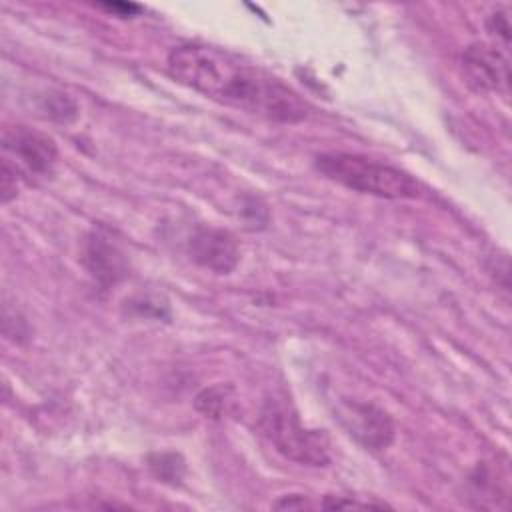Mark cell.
I'll return each instance as SVG.
<instances>
[{
    "label": "cell",
    "instance_id": "9a60e30c",
    "mask_svg": "<svg viewBox=\"0 0 512 512\" xmlns=\"http://www.w3.org/2000/svg\"><path fill=\"white\" fill-rule=\"evenodd\" d=\"M98 8L108 10L114 16H120V18H132L142 10V6L132 4V2H102V4H98Z\"/></svg>",
    "mask_w": 512,
    "mask_h": 512
},
{
    "label": "cell",
    "instance_id": "ba28073f",
    "mask_svg": "<svg viewBox=\"0 0 512 512\" xmlns=\"http://www.w3.org/2000/svg\"><path fill=\"white\" fill-rule=\"evenodd\" d=\"M340 420L348 434L366 450H386L394 440V422L382 408L364 402H344Z\"/></svg>",
    "mask_w": 512,
    "mask_h": 512
},
{
    "label": "cell",
    "instance_id": "7a4b0ae2",
    "mask_svg": "<svg viewBox=\"0 0 512 512\" xmlns=\"http://www.w3.org/2000/svg\"><path fill=\"white\" fill-rule=\"evenodd\" d=\"M316 170L328 180L350 190L400 200L418 198L420 184L400 168L350 152H326L316 156Z\"/></svg>",
    "mask_w": 512,
    "mask_h": 512
},
{
    "label": "cell",
    "instance_id": "9c48e42d",
    "mask_svg": "<svg viewBox=\"0 0 512 512\" xmlns=\"http://www.w3.org/2000/svg\"><path fill=\"white\" fill-rule=\"evenodd\" d=\"M194 406L206 418H224L234 408V388L230 384H214L210 388H204L196 396Z\"/></svg>",
    "mask_w": 512,
    "mask_h": 512
},
{
    "label": "cell",
    "instance_id": "5bb4252c",
    "mask_svg": "<svg viewBox=\"0 0 512 512\" xmlns=\"http://www.w3.org/2000/svg\"><path fill=\"white\" fill-rule=\"evenodd\" d=\"M16 182H18V176L16 172L2 162V172H0V196H2V202H10L14 196H16Z\"/></svg>",
    "mask_w": 512,
    "mask_h": 512
},
{
    "label": "cell",
    "instance_id": "5b68a950",
    "mask_svg": "<svg viewBox=\"0 0 512 512\" xmlns=\"http://www.w3.org/2000/svg\"><path fill=\"white\" fill-rule=\"evenodd\" d=\"M80 262L102 288H110L130 274L126 252L104 228H94L84 236L80 244Z\"/></svg>",
    "mask_w": 512,
    "mask_h": 512
},
{
    "label": "cell",
    "instance_id": "3957f363",
    "mask_svg": "<svg viewBox=\"0 0 512 512\" xmlns=\"http://www.w3.org/2000/svg\"><path fill=\"white\" fill-rule=\"evenodd\" d=\"M258 428L264 438L284 458L306 464L326 466L330 462L328 440L318 430H308L290 404L268 398L258 416Z\"/></svg>",
    "mask_w": 512,
    "mask_h": 512
},
{
    "label": "cell",
    "instance_id": "277c9868",
    "mask_svg": "<svg viewBox=\"0 0 512 512\" xmlns=\"http://www.w3.org/2000/svg\"><path fill=\"white\" fill-rule=\"evenodd\" d=\"M2 150V162L8 164L18 178L28 182L52 176L58 160L54 140L28 126L6 128L2 136Z\"/></svg>",
    "mask_w": 512,
    "mask_h": 512
},
{
    "label": "cell",
    "instance_id": "8992f818",
    "mask_svg": "<svg viewBox=\"0 0 512 512\" xmlns=\"http://www.w3.org/2000/svg\"><path fill=\"white\" fill-rule=\"evenodd\" d=\"M466 82L476 92H496L508 96L510 64L504 52L496 46L474 42L462 50L460 56Z\"/></svg>",
    "mask_w": 512,
    "mask_h": 512
},
{
    "label": "cell",
    "instance_id": "8fae6325",
    "mask_svg": "<svg viewBox=\"0 0 512 512\" xmlns=\"http://www.w3.org/2000/svg\"><path fill=\"white\" fill-rule=\"evenodd\" d=\"M42 112L44 116L56 122H72L78 116L76 102L64 92H48L42 98Z\"/></svg>",
    "mask_w": 512,
    "mask_h": 512
},
{
    "label": "cell",
    "instance_id": "4fadbf2b",
    "mask_svg": "<svg viewBox=\"0 0 512 512\" xmlns=\"http://www.w3.org/2000/svg\"><path fill=\"white\" fill-rule=\"evenodd\" d=\"M486 28L492 36L500 38L504 42V46H508V42H510V22H508L506 12L496 10L494 14H490L488 20H486Z\"/></svg>",
    "mask_w": 512,
    "mask_h": 512
},
{
    "label": "cell",
    "instance_id": "30bf717a",
    "mask_svg": "<svg viewBox=\"0 0 512 512\" xmlns=\"http://www.w3.org/2000/svg\"><path fill=\"white\" fill-rule=\"evenodd\" d=\"M150 472L164 484H180L186 472V462L178 452H152L146 458Z\"/></svg>",
    "mask_w": 512,
    "mask_h": 512
},
{
    "label": "cell",
    "instance_id": "7c38bea8",
    "mask_svg": "<svg viewBox=\"0 0 512 512\" xmlns=\"http://www.w3.org/2000/svg\"><path fill=\"white\" fill-rule=\"evenodd\" d=\"M130 314L144 318H168V304L152 296H136L124 302Z\"/></svg>",
    "mask_w": 512,
    "mask_h": 512
},
{
    "label": "cell",
    "instance_id": "6da1fadb",
    "mask_svg": "<svg viewBox=\"0 0 512 512\" xmlns=\"http://www.w3.org/2000/svg\"><path fill=\"white\" fill-rule=\"evenodd\" d=\"M168 72L180 84L242 112L294 124L308 116V102L290 86L238 56L200 44L176 46Z\"/></svg>",
    "mask_w": 512,
    "mask_h": 512
},
{
    "label": "cell",
    "instance_id": "52a82bcc",
    "mask_svg": "<svg viewBox=\"0 0 512 512\" xmlns=\"http://www.w3.org/2000/svg\"><path fill=\"white\" fill-rule=\"evenodd\" d=\"M188 254L198 266L214 274H230L240 262L236 236L212 226H200L192 232L188 240Z\"/></svg>",
    "mask_w": 512,
    "mask_h": 512
}]
</instances>
